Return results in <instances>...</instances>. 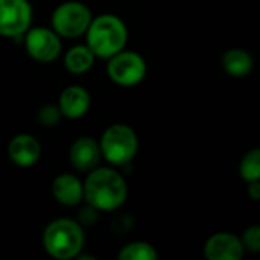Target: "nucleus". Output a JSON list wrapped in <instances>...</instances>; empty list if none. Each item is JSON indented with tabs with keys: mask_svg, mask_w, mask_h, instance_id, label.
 Listing matches in <instances>:
<instances>
[{
	"mask_svg": "<svg viewBox=\"0 0 260 260\" xmlns=\"http://www.w3.org/2000/svg\"><path fill=\"white\" fill-rule=\"evenodd\" d=\"M128 186L125 178L111 168H94L84 181V200L98 212H113L125 204Z\"/></svg>",
	"mask_w": 260,
	"mask_h": 260,
	"instance_id": "obj_1",
	"label": "nucleus"
},
{
	"mask_svg": "<svg viewBox=\"0 0 260 260\" xmlns=\"http://www.w3.org/2000/svg\"><path fill=\"white\" fill-rule=\"evenodd\" d=\"M85 41L96 58L110 59L126 46V24L120 17L114 14H101L93 17L85 32Z\"/></svg>",
	"mask_w": 260,
	"mask_h": 260,
	"instance_id": "obj_2",
	"label": "nucleus"
},
{
	"mask_svg": "<svg viewBox=\"0 0 260 260\" xmlns=\"http://www.w3.org/2000/svg\"><path fill=\"white\" fill-rule=\"evenodd\" d=\"M85 236L82 225L70 218L52 221L43 233V248L53 259L69 260L78 257L84 248Z\"/></svg>",
	"mask_w": 260,
	"mask_h": 260,
	"instance_id": "obj_3",
	"label": "nucleus"
},
{
	"mask_svg": "<svg viewBox=\"0 0 260 260\" xmlns=\"http://www.w3.org/2000/svg\"><path fill=\"white\" fill-rule=\"evenodd\" d=\"M102 157L113 166L131 163L139 151L137 133L125 123L110 125L99 140Z\"/></svg>",
	"mask_w": 260,
	"mask_h": 260,
	"instance_id": "obj_4",
	"label": "nucleus"
},
{
	"mask_svg": "<svg viewBox=\"0 0 260 260\" xmlns=\"http://www.w3.org/2000/svg\"><path fill=\"white\" fill-rule=\"evenodd\" d=\"M91 20V11L84 3L69 0L55 8L52 14V29L62 38H78L85 35Z\"/></svg>",
	"mask_w": 260,
	"mask_h": 260,
	"instance_id": "obj_5",
	"label": "nucleus"
},
{
	"mask_svg": "<svg viewBox=\"0 0 260 260\" xmlns=\"http://www.w3.org/2000/svg\"><path fill=\"white\" fill-rule=\"evenodd\" d=\"M148 67L143 56L134 50H120L108 59V78L120 87H134L146 76Z\"/></svg>",
	"mask_w": 260,
	"mask_h": 260,
	"instance_id": "obj_6",
	"label": "nucleus"
},
{
	"mask_svg": "<svg viewBox=\"0 0 260 260\" xmlns=\"http://www.w3.org/2000/svg\"><path fill=\"white\" fill-rule=\"evenodd\" d=\"M23 38L26 52L37 62H52L61 55V37L52 27H29Z\"/></svg>",
	"mask_w": 260,
	"mask_h": 260,
	"instance_id": "obj_7",
	"label": "nucleus"
},
{
	"mask_svg": "<svg viewBox=\"0 0 260 260\" xmlns=\"http://www.w3.org/2000/svg\"><path fill=\"white\" fill-rule=\"evenodd\" d=\"M32 23V6L27 0H0V35L23 37Z\"/></svg>",
	"mask_w": 260,
	"mask_h": 260,
	"instance_id": "obj_8",
	"label": "nucleus"
},
{
	"mask_svg": "<svg viewBox=\"0 0 260 260\" xmlns=\"http://www.w3.org/2000/svg\"><path fill=\"white\" fill-rule=\"evenodd\" d=\"M244 254L245 248L241 238L230 232L215 233L204 244V256L207 260H241Z\"/></svg>",
	"mask_w": 260,
	"mask_h": 260,
	"instance_id": "obj_9",
	"label": "nucleus"
},
{
	"mask_svg": "<svg viewBox=\"0 0 260 260\" xmlns=\"http://www.w3.org/2000/svg\"><path fill=\"white\" fill-rule=\"evenodd\" d=\"M101 157L102 152L99 142L88 136L76 139L69 151V160L72 166L79 172H90L94 168H98Z\"/></svg>",
	"mask_w": 260,
	"mask_h": 260,
	"instance_id": "obj_10",
	"label": "nucleus"
},
{
	"mask_svg": "<svg viewBox=\"0 0 260 260\" xmlns=\"http://www.w3.org/2000/svg\"><path fill=\"white\" fill-rule=\"evenodd\" d=\"M8 157L20 168H32L41 157V145L32 134H17L8 145Z\"/></svg>",
	"mask_w": 260,
	"mask_h": 260,
	"instance_id": "obj_11",
	"label": "nucleus"
},
{
	"mask_svg": "<svg viewBox=\"0 0 260 260\" xmlns=\"http://www.w3.org/2000/svg\"><path fill=\"white\" fill-rule=\"evenodd\" d=\"M90 105L91 96L88 90L82 85H69L61 91L58 98V107L61 110V114L67 119H81L87 114Z\"/></svg>",
	"mask_w": 260,
	"mask_h": 260,
	"instance_id": "obj_12",
	"label": "nucleus"
},
{
	"mask_svg": "<svg viewBox=\"0 0 260 260\" xmlns=\"http://www.w3.org/2000/svg\"><path fill=\"white\" fill-rule=\"evenodd\" d=\"M53 198L67 207L84 201V183L73 174H59L52 183Z\"/></svg>",
	"mask_w": 260,
	"mask_h": 260,
	"instance_id": "obj_13",
	"label": "nucleus"
},
{
	"mask_svg": "<svg viewBox=\"0 0 260 260\" xmlns=\"http://www.w3.org/2000/svg\"><path fill=\"white\" fill-rule=\"evenodd\" d=\"M222 69L233 78H245L253 72L254 67V58L253 55L245 49H229L222 53L221 58Z\"/></svg>",
	"mask_w": 260,
	"mask_h": 260,
	"instance_id": "obj_14",
	"label": "nucleus"
},
{
	"mask_svg": "<svg viewBox=\"0 0 260 260\" xmlns=\"http://www.w3.org/2000/svg\"><path fill=\"white\" fill-rule=\"evenodd\" d=\"M94 53L87 44H78L67 50L64 55V66L73 75L87 73L94 64Z\"/></svg>",
	"mask_w": 260,
	"mask_h": 260,
	"instance_id": "obj_15",
	"label": "nucleus"
},
{
	"mask_svg": "<svg viewBox=\"0 0 260 260\" xmlns=\"http://www.w3.org/2000/svg\"><path fill=\"white\" fill-rule=\"evenodd\" d=\"M119 260H157L158 253L154 245L148 242H129L117 254Z\"/></svg>",
	"mask_w": 260,
	"mask_h": 260,
	"instance_id": "obj_16",
	"label": "nucleus"
},
{
	"mask_svg": "<svg viewBox=\"0 0 260 260\" xmlns=\"http://www.w3.org/2000/svg\"><path fill=\"white\" fill-rule=\"evenodd\" d=\"M239 175L244 181H259L260 180V148L250 149L239 163Z\"/></svg>",
	"mask_w": 260,
	"mask_h": 260,
	"instance_id": "obj_17",
	"label": "nucleus"
},
{
	"mask_svg": "<svg viewBox=\"0 0 260 260\" xmlns=\"http://www.w3.org/2000/svg\"><path fill=\"white\" fill-rule=\"evenodd\" d=\"M37 117H38V122H40L43 126H47V128H49V126L58 125V122L61 120L62 114H61V110H59L58 105L47 104V105H44V107L40 108Z\"/></svg>",
	"mask_w": 260,
	"mask_h": 260,
	"instance_id": "obj_18",
	"label": "nucleus"
},
{
	"mask_svg": "<svg viewBox=\"0 0 260 260\" xmlns=\"http://www.w3.org/2000/svg\"><path fill=\"white\" fill-rule=\"evenodd\" d=\"M241 241L244 244L245 251H250L254 254L260 253V224L250 225L248 229H245L244 235L241 236Z\"/></svg>",
	"mask_w": 260,
	"mask_h": 260,
	"instance_id": "obj_19",
	"label": "nucleus"
},
{
	"mask_svg": "<svg viewBox=\"0 0 260 260\" xmlns=\"http://www.w3.org/2000/svg\"><path fill=\"white\" fill-rule=\"evenodd\" d=\"M248 197L253 201H260V180L248 183Z\"/></svg>",
	"mask_w": 260,
	"mask_h": 260,
	"instance_id": "obj_20",
	"label": "nucleus"
}]
</instances>
